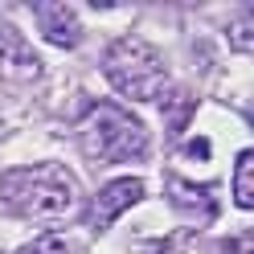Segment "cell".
Here are the masks:
<instances>
[{
	"label": "cell",
	"mask_w": 254,
	"mask_h": 254,
	"mask_svg": "<svg viewBox=\"0 0 254 254\" xmlns=\"http://www.w3.org/2000/svg\"><path fill=\"white\" fill-rule=\"evenodd\" d=\"M0 74H8V78H37L41 74V58L29 50V41L12 25L0 29Z\"/></svg>",
	"instance_id": "obj_6"
},
{
	"label": "cell",
	"mask_w": 254,
	"mask_h": 254,
	"mask_svg": "<svg viewBox=\"0 0 254 254\" xmlns=\"http://www.w3.org/2000/svg\"><path fill=\"white\" fill-rule=\"evenodd\" d=\"M33 21L41 29L45 41L62 45V50H74L78 37H82V25H78V12L66 4H33Z\"/></svg>",
	"instance_id": "obj_5"
},
{
	"label": "cell",
	"mask_w": 254,
	"mask_h": 254,
	"mask_svg": "<svg viewBox=\"0 0 254 254\" xmlns=\"http://www.w3.org/2000/svg\"><path fill=\"white\" fill-rule=\"evenodd\" d=\"M103 74H107V82L131 103H156L168 90L164 58L156 54V45H148L144 37H119L103 54Z\"/></svg>",
	"instance_id": "obj_3"
},
{
	"label": "cell",
	"mask_w": 254,
	"mask_h": 254,
	"mask_svg": "<svg viewBox=\"0 0 254 254\" xmlns=\"http://www.w3.org/2000/svg\"><path fill=\"white\" fill-rule=\"evenodd\" d=\"M144 197V181H135V177H123V181H111L99 189V197L90 201V209H86V226L94 234H103L111 221H115L119 213H127L131 205Z\"/></svg>",
	"instance_id": "obj_4"
},
{
	"label": "cell",
	"mask_w": 254,
	"mask_h": 254,
	"mask_svg": "<svg viewBox=\"0 0 254 254\" xmlns=\"http://www.w3.org/2000/svg\"><path fill=\"white\" fill-rule=\"evenodd\" d=\"M234 45L238 50H250V12H242V21L234 25Z\"/></svg>",
	"instance_id": "obj_11"
},
{
	"label": "cell",
	"mask_w": 254,
	"mask_h": 254,
	"mask_svg": "<svg viewBox=\"0 0 254 254\" xmlns=\"http://www.w3.org/2000/svg\"><path fill=\"white\" fill-rule=\"evenodd\" d=\"M78 144L90 164H123L148 152V131L119 103H94L78 123Z\"/></svg>",
	"instance_id": "obj_2"
},
{
	"label": "cell",
	"mask_w": 254,
	"mask_h": 254,
	"mask_svg": "<svg viewBox=\"0 0 254 254\" xmlns=\"http://www.w3.org/2000/svg\"><path fill=\"white\" fill-rule=\"evenodd\" d=\"M234 201L242 205V209L254 205V156L250 152L238 156V168H234Z\"/></svg>",
	"instance_id": "obj_8"
},
{
	"label": "cell",
	"mask_w": 254,
	"mask_h": 254,
	"mask_svg": "<svg viewBox=\"0 0 254 254\" xmlns=\"http://www.w3.org/2000/svg\"><path fill=\"white\" fill-rule=\"evenodd\" d=\"M156 254H201V246H197V238L189 230H177V234H168L164 242L156 246Z\"/></svg>",
	"instance_id": "obj_10"
},
{
	"label": "cell",
	"mask_w": 254,
	"mask_h": 254,
	"mask_svg": "<svg viewBox=\"0 0 254 254\" xmlns=\"http://www.w3.org/2000/svg\"><path fill=\"white\" fill-rule=\"evenodd\" d=\"M78 197L74 177L62 164H33V168H12L0 177V201L8 213L29 221H54L70 213Z\"/></svg>",
	"instance_id": "obj_1"
},
{
	"label": "cell",
	"mask_w": 254,
	"mask_h": 254,
	"mask_svg": "<svg viewBox=\"0 0 254 254\" xmlns=\"http://www.w3.org/2000/svg\"><path fill=\"white\" fill-rule=\"evenodd\" d=\"M168 197H172V205H177L181 213H189L193 221H213L217 217V201H213L209 189H197V185H185L181 177H172L168 181Z\"/></svg>",
	"instance_id": "obj_7"
},
{
	"label": "cell",
	"mask_w": 254,
	"mask_h": 254,
	"mask_svg": "<svg viewBox=\"0 0 254 254\" xmlns=\"http://www.w3.org/2000/svg\"><path fill=\"white\" fill-rule=\"evenodd\" d=\"M234 254H250V234H238L234 238Z\"/></svg>",
	"instance_id": "obj_12"
},
{
	"label": "cell",
	"mask_w": 254,
	"mask_h": 254,
	"mask_svg": "<svg viewBox=\"0 0 254 254\" xmlns=\"http://www.w3.org/2000/svg\"><path fill=\"white\" fill-rule=\"evenodd\" d=\"M17 254H78V250H74L62 234H41V238H33L29 246H21Z\"/></svg>",
	"instance_id": "obj_9"
}]
</instances>
